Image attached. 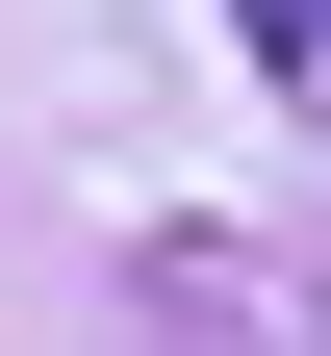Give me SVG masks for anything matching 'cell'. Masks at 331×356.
<instances>
[{"label": "cell", "mask_w": 331, "mask_h": 356, "mask_svg": "<svg viewBox=\"0 0 331 356\" xmlns=\"http://www.w3.org/2000/svg\"><path fill=\"white\" fill-rule=\"evenodd\" d=\"M229 26H255V51H280V76H331V0H229Z\"/></svg>", "instance_id": "1"}]
</instances>
